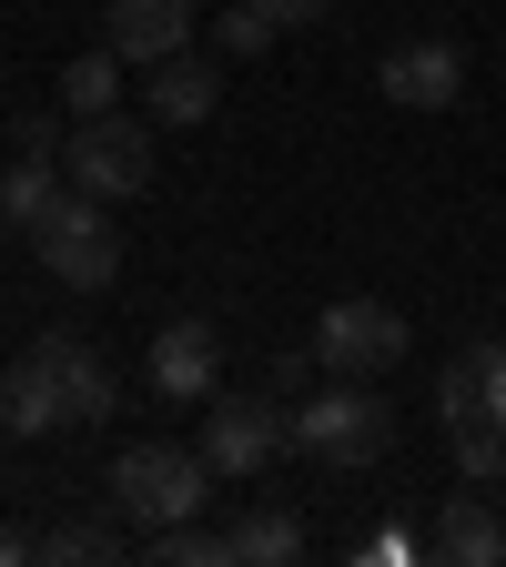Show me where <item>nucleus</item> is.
I'll use <instances>...</instances> for the list:
<instances>
[{
  "label": "nucleus",
  "instance_id": "nucleus-1",
  "mask_svg": "<svg viewBox=\"0 0 506 567\" xmlns=\"http://www.w3.org/2000/svg\"><path fill=\"white\" fill-rule=\"evenodd\" d=\"M224 486L203 466V446H173V436H132L122 456H112V476H102V507L132 527V537H153V527H173V517H203V496Z\"/></svg>",
  "mask_w": 506,
  "mask_h": 567
},
{
  "label": "nucleus",
  "instance_id": "nucleus-2",
  "mask_svg": "<svg viewBox=\"0 0 506 567\" xmlns=\"http://www.w3.org/2000/svg\"><path fill=\"white\" fill-rule=\"evenodd\" d=\"M31 254H41V274H51V284H71V295H102V284L122 274L112 203H102V193H82V183H61V193H51V213L31 224Z\"/></svg>",
  "mask_w": 506,
  "mask_h": 567
},
{
  "label": "nucleus",
  "instance_id": "nucleus-3",
  "mask_svg": "<svg viewBox=\"0 0 506 567\" xmlns=\"http://www.w3.org/2000/svg\"><path fill=\"white\" fill-rule=\"evenodd\" d=\"M295 446L314 466H375L395 446V405L365 385V375H324V395L295 405Z\"/></svg>",
  "mask_w": 506,
  "mask_h": 567
},
{
  "label": "nucleus",
  "instance_id": "nucleus-4",
  "mask_svg": "<svg viewBox=\"0 0 506 567\" xmlns=\"http://www.w3.org/2000/svg\"><path fill=\"white\" fill-rule=\"evenodd\" d=\"M61 173L82 183V193H102V203H142L153 193V112H92V122H71V142H61Z\"/></svg>",
  "mask_w": 506,
  "mask_h": 567
},
{
  "label": "nucleus",
  "instance_id": "nucleus-5",
  "mask_svg": "<svg viewBox=\"0 0 506 567\" xmlns=\"http://www.w3.org/2000/svg\"><path fill=\"white\" fill-rule=\"evenodd\" d=\"M283 446H295V405L283 395H203V466L224 486H254Z\"/></svg>",
  "mask_w": 506,
  "mask_h": 567
},
{
  "label": "nucleus",
  "instance_id": "nucleus-6",
  "mask_svg": "<svg viewBox=\"0 0 506 567\" xmlns=\"http://www.w3.org/2000/svg\"><path fill=\"white\" fill-rule=\"evenodd\" d=\"M405 344H415L405 315L375 305V295H344V305L314 315V365H324V375H365V385H375V375L405 365Z\"/></svg>",
  "mask_w": 506,
  "mask_h": 567
},
{
  "label": "nucleus",
  "instance_id": "nucleus-7",
  "mask_svg": "<svg viewBox=\"0 0 506 567\" xmlns=\"http://www.w3.org/2000/svg\"><path fill=\"white\" fill-rule=\"evenodd\" d=\"M375 92L395 102V112H456V92H466V51L456 41H395L385 61H375Z\"/></svg>",
  "mask_w": 506,
  "mask_h": 567
},
{
  "label": "nucleus",
  "instance_id": "nucleus-8",
  "mask_svg": "<svg viewBox=\"0 0 506 567\" xmlns=\"http://www.w3.org/2000/svg\"><path fill=\"white\" fill-rule=\"evenodd\" d=\"M193 11H203V0H102V41L132 71H153V61L193 51Z\"/></svg>",
  "mask_w": 506,
  "mask_h": 567
},
{
  "label": "nucleus",
  "instance_id": "nucleus-9",
  "mask_svg": "<svg viewBox=\"0 0 506 567\" xmlns=\"http://www.w3.org/2000/svg\"><path fill=\"white\" fill-rule=\"evenodd\" d=\"M31 354L51 365V385H61V415H71V425H102V415L122 405V375H112V354H102L92 334H41Z\"/></svg>",
  "mask_w": 506,
  "mask_h": 567
},
{
  "label": "nucleus",
  "instance_id": "nucleus-10",
  "mask_svg": "<svg viewBox=\"0 0 506 567\" xmlns=\"http://www.w3.org/2000/svg\"><path fill=\"white\" fill-rule=\"evenodd\" d=\"M213 385H224V334H213L203 315L163 324V334H153V395H173V405H203Z\"/></svg>",
  "mask_w": 506,
  "mask_h": 567
},
{
  "label": "nucleus",
  "instance_id": "nucleus-11",
  "mask_svg": "<svg viewBox=\"0 0 506 567\" xmlns=\"http://www.w3.org/2000/svg\"><path fill=\"white\" fill-rule=\"evenodd\" d=\"M425 557H456V567H496L506 557V517L486 496H446L436 527H425Z\"/></svg>",
  "mask_w": 506,
  "mask_h": 567
},
{
  "label": "nucleus",
  "instance_id": "nucleus-12",
  "mask_svg": "<svg viewBox=\"0 0 506 567\" xmlns=\"http://www.w3.org/2000/svg\"><path fill=\"white\" fill-rule=\"evenodd\" d=\"M213 102H224V71L193 61V51L153 61V82H142V112H153V122H213Z\"/></svg>",
  "mask_w": 506,
  "mask_h": 567
},
{
  "label": "nucleus",
  "instance_id": "nucleus-13",
  "mask_svg": "<svg viewBox=\"0 0 506 567\" xmlns=\"http://www.w3.org/2000/svg\"><path fill=\"white\" fill-rule=\"evenodd\" d=\"M61 385H51V365L41 354H21L11 375H0V436H61Z\"/></svg>",
  "mask_w": 506,
  "mask_h": 567
},
{
  "label": "nucleus",
  "instance_id": "nucleus-14",
  "mask_svg": "<svg viewBox=\"0 0 506 567\" xmlns=\"http://www.w3.org/2000/svg\"><path fill=\"white\" fill-rule=\"evenodd\" d=\"M132 557H153V567H244L234 557V527H203V517H173L153 537H132Z\"/></svg>",
  "mask_w": 506,
  "mask_h": 567
},
{
  "label": "nucleus",
  "instance_id": "nucleus-15",
  "mask_svg": "<svg viewBox=\"0 0 506 567\" xmlns=\"http://www.w3.org/2000/svg\"><path fill=\"white\" fill-rule=\"evenodd\" d=\"M446 446H456L466 486H506V415H496V405H466V415H446Z\"/></svg>",
  "mask_w": 506,
  "mask_h": 567
},
{
  "label": "nucleus",
  "instance_id": "nucleus-16",
  "mask_svg": "<svg viewBox=\"0 0 506 567\" xmlns=\"http://www.w3.org/2000/svg\"><path fill=\"white\" fill-rule=\"evenodd\" d=\"M234 557L244 567H295L304 557V517L295 507H244L234 517Z\"/></svg>",
  "mask_w": 506,
  "mask_h": 567
},
{
  "label": "nucleus",
  "instance_id": "nucleus-17",
  "mask_svg": "<svg viewBox=\"0 0 506 567\" xmlns=\"http://www.w3.org/2000/svg\"><path fill=\"white\" fill-rule=\"evenodd\" d=\"M41 557L51 567H112V557H132V527L122 517H71V527H41Z\"/></svg>",
  "mask_w": 506,
  "mask_h": 567
},
{
  "label": "nucleus",
  "instance_id": "nucleus-18",
  "mask_svg": "<svg viewBox=\"0 0 506 567\" xmlns=\"http://www.w3.org/2000/svg\"><path fill=\"white\" fill-rule=\"evenodd\" d=\"M122 71H132V61H122L112 41H102V51H82V61L61 71V112H71V122H92V112H122Z\"/></svg>",
  "mask_w": 506,
  "mask_h": 567
},
{
  "label": "nucleus",
  "instance_id": "nucleus-19",
  "mask_svg": "<svg viewBox=\"0 0 506 567\" xmlns=\"http://www.w3.org/2000/svg\"><path fill=\"white\" fill-rule=\"evenodd\" d=\"M71 173L51 163V153H21L11 173H0V224H11V234H31L41 224V213H51V193H61Z\"/></svg>",
  "mask_w": 506,
  "mask_h": 567
},
{
  "label": "nucleus",
  "instance_id": "nucleus-20",
  "mask_svg": "<svg viewBox=\"0 0 506 567\" xmlns=\"http://www.w3.org/2000/svg\"><path fill=\"white\" fill-rule=\"evenodd\" d=\"M273 11H264V0H224V11H213V51H224V61H264L273 51Z\"/></svg>",
  "mask_w": 506,
  "mask_h": 567
},
{
  "label": "nucleus",
  "instance_id": "nucleus-21",
  "mask_svg": "<svg viewBox=\"0 0 506 567\" xmlns=\"http://www.w3.org/2000/svg\"><path fill=\"white\" fill-rule=\"evenodd\" d=\"M466 405H486V344L446 354V375H436V415H466Z\"/></svg>",
  "mask_w": 506,
  "mask_h": 567
},
{
  "label": "nucleus",
  "instance_id": "nucleus-22",
  "mask_svg": "<svg viewBox=\"0 0 506 567\" xmlns=\"http://www.w3.org/2000/svg\"><path fill=\"white\" fill-rule=\"evenodd\" d=\"M61 142H71V112H61V102L21 112V153H51V163H61Z\"/></svg>",
  "mask_w": 506,
  "mask_h": 567
},
{
  "label": "nucleus",
  "instance_id": "nucleus-23",
  "mask_svg": "<svg viewBox=\"0 0 506 567\" xmlns=\"http://www.w3.org/2000/svg\"><path fill=\"white\" fill-rule=\"evenodd\" d=\"M314 375H324V365H314V344H304V354H273V395H283V405H304Z\"/></svg>",
  "mask_w": 506,
  "mask_h": 567
},
{
  "label": "nucleus",
  "instance_id": "nucleus-24",
  "mask_svg": "<svg viewBox=\"0 0 506 567\" xmlns=\"http://www.w3.org/2000/svg\"><path fill=\"white\" fill-rule=\"evenodd\" d=\"M415 547H425V537H395V527H385V537H354V567H365V557H415Z\"/></svg>",
  "mask_w": 506,
  "mask_h": 567
},
{
  "label": "nucleus",
  "instance_id": "nucleus-25",
  "mask_svg": "<svg viewBox=\"0 0 506 567\" xmlns=\"http://www.w3.org/2000/svg\"><path fill=\"white\" fill-rule=\"evenodd\" d=\"M31 557H41V537H31V527H0V567H31Z\"/></svg>",
  "mask_w": 506,
  "mask_h": 567
},
{
  "label": "nucleus",
  "instance_id": "nucleus-26",
  "mask_svg": "<svg viewBox=\"0 0 506 567\" xmlns=\"http://www.w3.org/2000/svg\"><path fill=\"white\" fill-rule=\"evenodd\" d=\"M264 11H273L283 31H295V21H324V11H334V0H264Z\"/></svg>",
  "mask_w": 506,
  "mask_h": 567
},
{
  "label": "nucleus",
  "instance_id": "nucleus-27",
  "mask_svg": "<svg viewBox=\"0 0 506 567\" xmlns=\"http://www.w3.org/2000/svg\"><path fill=\"white\" fill-rule=\"evenodd\" d=\"M486 405L506 415V344H486Z\"/></svg>",
  "mask_w": 506,
  "mask_h": 567
}]
</instances>
